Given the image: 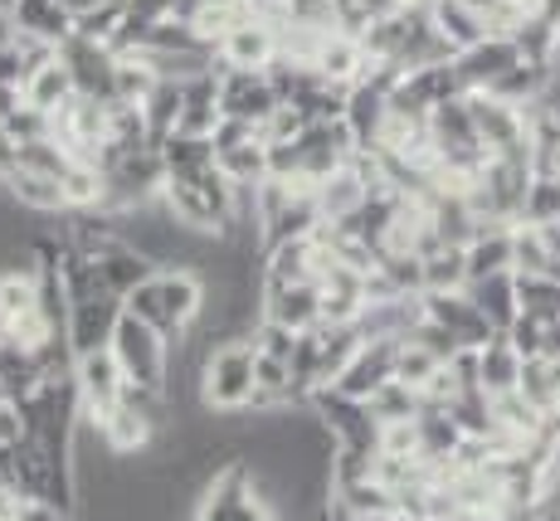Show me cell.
<instances>
[{"label": "cell", "instance_id": "1", "mask_svg": "<svg viewBox=\"0 0 560 521\" xmlns=\"http://www.w3.org/2000/svg\"><path fill=\"white\" fill-rule=\"evenodd\" d=\"M205 302H210V283L196 274V268H156L147 283H137L122 298V308L132 317H142L147 327H156L171 346L180 341L190 327L200 322Z\"/></svg>", "mask_w": 560, "mask_h": 521}, {"label": "cell", "instance_id": "2", "mask_svg": "<svg viewBox=\"0 0 560 521\" xmlns=\"http://www.w3.org/2000/svg\"><path fill=\"white\" fill-rule=\"evenodd\" d=\"M254 366H258L254 336L214 341L200 361V405L210 415H244L254 400Z\"/></svg>", "mask_w": 560, "mask_h": 521}, {"label": "cell", "instance_id": "3", "mask_svg": "<svg viewBox=\"0 0 560 521\" xmlns=\"http://www.w3.org/2000/svg\"><path fill=\"white\" fill-rule=\"evenodd\" d=\"M107 351L117 356L127 385L156 390V395H166V390H171V341L156 327H147L142 317H132L127 308H122V317H117Z\"/></svg>", "mask_w": 560, "mask_h": 521}, {"label": "cell", "instance_id": "4", "mask_svg": "<svg viewBox=\"0 0 560 521\" xmlns=\"http://www.w3.org/2000/svg\"><path fill=\"white\" fill-rule=\"evenodd\" d=\"M307 409H312V419H317L322 433H327L337 449L375 453V443H381V425H375L371 405H365V400L341 395L337 385L312 390V395H307Z\"/></svg>", "mask_w": 560, "mask_h": 521}, {"label": "cell", "instance_id": "5", "mask_svg": "<svg viewBox=\"0 0 560 521\" xmlns=\"http://www.w3.org/2000/svg\"><path fill=\"white\" fill-rule=\"evenodd\" d=\"M278 59H283V35L268 20H249L214 45V73H268Z\"/></svg>", "mask_w": 560, "mask_h": 521}, {"label": "cell", "instance_id": "6", "mask_svg": "<svg viewBox=\"0 0 560 521\" xmlns=\"http://www.w3.org/2000/svg\"><path fill=\"white\" fill-rule=\"evenodd\" d=\"M468 113H472V127H478V142L482 151L492 157H532L526 147V113L492 93H468Z\"/></svg>", "mask_w": 560, "mask_h": 521}, {"label": "cell", "instance_id": "7", "mask_svg": "<svg viewBox=\"0 0 560 521\" xmlns=\"http://www.w3.org/2000/svg\"><path fill=\"white\" fill-rule=\"evenodd\" d=\"M73 385H79V400H83V419L107 415V409L127 395V375L107 346L103 351H89V356H73Z\"/></svg>", "mask_w": 560, "mask_h": 521}, {"label": "cell", "instance_id": "8", "mask_svg": "<svg viewBox=\"0 0 560 521\" xmlns=\"http://www.w3.org/2000/svg\"><path fill=\"white\" fill-rule=\"evenodd\" d=\"M63 69L73 73V89L79 97H93V103H113V83H117V54L107 45H93V39H63L59 45Z\"/></svg>", "mask_w": 560, "mask_h": 521}, {"label": "cell", "instance_id": "9", "mask_svg": "<svg viewBox=\"0 0 560 521\" xmlns=\"http://www.w3.org/2000/svg\"><path fill=\"white\" fill-rule=\"evenodd\" d=\"M278 107H283V97H278L268 73H220V113L224 117L264 127Z\"/></svg>", "mask_w": 560, "mask_h": 521}, {"label": "cell", "instance_id": "10", "mask_svg": "<svg viewBox=\"0 0 560 521\" xmlns=\"http://www.w3.org/2000/svg\"><path fill=\"white\" fill-rule=\"evenodd\" d=\"M122 317V298L113 292H98V298H79L69 308V351L73 356H89V351H103L113 341V327Z\"/></svg>", "mask_w": 560, "mask_h": 521}, {"label": "cell", "instance_id": "11", "mask_svg": "<svg viewBox=\"0 0 560 521\" xmlns=\"http://www.w3.org/2000/svg\"><path fill=\"white\" fill-rule=\"evenodd\" d=\"M424 312H429V322H439V327L454 336L458 346H472V351H478V346H488L492 336H498L488 327V317L472 308L468 288H463V292H424Z\"/></svg>", "mask_w": 560, "mask_h": 521}, {"label": "cell", "instance_id": "12", "mask_svg": "<svg viewBox=\"0 0 560 521\" xmlns=\"http://www.w3.org/2000/svg\"><path fill=\"white\" fill-rule=\"evenodd\" d=\"M312 73L337 83V89H357L365 73H371V54H365V45L357 35H347V30H327L317 54H312Z\"/></svg>", "mask_w": 560, "mask_h": 521}, {"label": "cell", "instance_id": "13", "mask_svg": "<svg viewBox=\"0 0 560 521\" xmlns=\"http://www.w3.org/2000/svg\"><path fill=\"white\" fill-rule=\"evenodd\" d=\"M395 366H400V341H365L357 351V361L347 366V375L337 380V390L371 405V400L395 380Z\"/></svg>", "mask_w": 560, "mask_h": 521}, {"label": "cell", "instance_id": "14", "mask_svg": "<svg viewBox=\"0 0 560 521\" xmlns=\"http://www.w3.org/2000/svg\"><path fill=\"white\" fill-rule=\"evenodd\" d=\"M454 63L463 73V89H468V93H488L492 83L512 69V63H522V49H516V39H508V35H488L482 45H472L468 54H458Z\"/></svg>", "mask_w": 560, "mask_h": 521}, {"label": "cell", "instance_id": "15", "mask_svg": "<svg viewBox=\"0 0 560 521\" xmlns=\"http://www.w3.org/2000/svg\"><path fill=\"white\" fill-rule=\"evenodd\" d=\"M264 317L283 322L288 332H317L322 327V288L317 283H283L264 288Z\"/></svg>", "mask_w": 560, "mask_h": 521}, {"label": "cell", "instance_id": "16", "mask_svg": "<svg viewBox=\"0 0 560 521\" xmlns=\"http://www.w3.org/2000/svg\"><path fill=\"white\" fill-rule=\"evenodd\" d=\"M429 25H434V35L444 39V49L454 54V59L488 39L482 15H478V10H468L463 0H429Z\"/></svg>", "mask_w": 560, "mask_h": 521}, {"label": "cell", "instance_id": "17", "mask_svg": "<svg viewBox=\"0 0 560 521\" xmlns=\"http://www.w3.org/2000/svg\"><path fill=\"white\" fill-rule=\"evenodd\" d=\"M5 195L25 215H39V220H49V215H69V205H63V181L59 176H45V171L15 166L5 176Z\"/></svg>", "mask_w": 560, "mask_h": 521}, {"label": "cell", "instance_id": "18", "mask_svg": "<svg viewBox=\"0 0 560 521\" xmlns=\"http://www.w3.org/2000/svg\"><path fill=\"white\" fill-rule=\"evenodd\" d=\"M220 73H200V79H186V103H180V123L176 137H205L210 142L214 127H220Z\"/></svg>", "mask_w": 560, "mask_h": 521}, {"label": "cell", "instance_id": "19", "mask_svg": "<svg viewBox=\"0 0 560 521\" xmlns=\"http://www.w3.org/2000/svg\"><path fill=\"white\" fill-rule=\"evenodd\" d=\"M365 200H371V186L361 181V171L351 166V161L341 171H331V176L317 186V210H322L327 224H347Z\"/></svg>", "mask_w": 560, "mask_h": 521}, {"label": "cell", "instance_id": "20", "mask_svg": "<svg viewBox=\"0 0 560 521\" xmlns=\"http://www.w3.org/2000/svg\"><path fill=\"white\" fill-rule=\"evenodd\" d=\"M463 258H468V283L512 274V230L508 224H478V234L463 244Z\"/></svg>", "mask_w": 560, "mask_h": 521}, {"label": "cell", "instance_id": "21", "mask_svg": "<svg viewBox=\"0 0 560 521\" xmlns=\"http://www.w3.org/2000/svg\"><path fill=\"white\" fill-rule=\"evenodd\" d=\"M361 346H365V336H361L357 322H351V327H331V322H322L317 327V390L337 385V380L347 375V366L357 361Z\"/></svg>", "mask_w": 560, "mask_h": 521}, {"label": "cell", "instance_id": "22", "mask_svg": "<svg viewBox=\"0 0 560 521\" xmlns=\"http://www.w3.org/2000/svg\"><path fill=\"white\" fill-rule=\"evenodd\" d=\"M516 385H522V356H516L512 341L498 332L488 346H478V390L488 400H498V395H512Z\"/></svg>", "mask_w": 560, "mask_h": 521}, {"label": "cell", "instance_id": "23", "mask_svg": "<svg viewBox=\"0 0 560 521\" xmlns=\"http://www.w3.org/2000/svg\"><path fill=\"white\" fill-rule=\"evenodd\" d=\"M20 89H25V107H35V113H45V117L59 113L69 97H79V89H73V73L63 69L59 54H54L49 63H39V69L20 83Z\"/></svg>", "mask_w": 560, "mask_h": 521}, {"label": "cell", "instance_id": "24", "mask_svg": "<svg viewBox=\"0 0 560 521\" xmlns=\"http://www.w3.org/2000/svg\"><path fill=\"white\" fill-rule=\"evenodd\" d=\"M468 298H472V308L488 317L492 332H508L512 322L522 317V308H516V274L478 278V283H468Z\"/></svg>", "mask_w": 560, "mask_h": 521}, {"label": "cell", "instance_id": "25", "mask_svg": "<svg viewBox=\"0 0 560 521\" xmlns=\"http://www.w3.org/2000/svg\"><path fill=\"white\" fill-rule=\"evenodd\" d=\"M98 264V283L103 292H113V298H127L137 283H147V278L156 274V264L147 254H137L132 244H117L113 254H103V258H93Z\"/></svg>", "mask_w": 560, "mask_h": 521}, {"label": "cell", "instance_id": "26", "mask_svg": "<svg viewBox=\"0 0 560 521\" xmlns=\"http://www.w3.org/2000/svg\"><path fill=\"white\" fill-rule=\"evenodd\" d=\"M10 10H15L20 35L49 39L54 49H59L63 39H73V15L69 10H59L54 0H10Z\"/></svg>", "mask_w": 560, "mask_h": 521}, {"label": "cell", "instance_id": "27", "mask_svg": "<svg viewBox=\"0 0 560 521\" xmlns=\"http://www.w3.org/2000/svg\"><path fill=\"white\" fill-rule=\"evenodd\" d=\"M214 161H220V171L240 190H258L273 176V157H268L264 137H254V142H244V147H230V151H214Z\"/></svg>", "mask_w": 560, "mask_h": 521}, {"label": "cell", "instance_id": "28", "mask_svg": "<svg viewBox=\"0 0 560 521\" xmlns=\"http://www.w3.org/2000/svg\"><path fill=\"white\" fill-rule=\"evenodd\" d=\"M516 308L522 317L551 327L560 322V278L556 274H516Z\"/></svg>", "mask_w": 560, "mask_h": 521}, {"label": "cell", "instance_id": "29", "mask_svg": "<svg viewBox=\"0 0 560 521\" xmlns=\"http://www.w3.org/2000/svg\"><path fill=\"white\" fill-rule=\"evenodd\" d=\"M180 103H186V83H176V79H161L156 89L147 93L142 117H147V132H152V142H156V147L166 142V137H176Z\"/></svg>", "mask_w": 560, "mask_h": 521}, {"label": "cell", "instance_id": "30", "mask_svg": "<svg viewBox=\"0 0 560 521\" xmlns=\"http://www.w3.org/2000/svg\"><path fill=\"white\" fill-rule=\"evenodd\" d=\"M468 288V258L458 244H444L424 258V292H463Z\"/></svg>", "mask_w": 560, "mask_h": 521}, {"label": "cell", "instance_id": "31", "mask_svg": "<svg viewBox=\"0 0 560 521\" xmlns=\"http://www.w3.org/2000/svg\"><path fill=\"white\" fill-rule=\"evenodd\" d=\"M516 390H522V395L532 400V405L541 409V415H556V409H560L556 366L546 361V356H541V361H522V385H516Z\"/></svg>", "mask_w": 560, "mask_h": 521}, {"label": "cell", "instance_id": "32", "mask_svg": "<svg viewBox=\"0 0 560 521\" xmlns=\"http://www.w3.org/2000/svg\"><path fill=\"white\" fill-rule=\"evenodd\" d=\"M419 409H424V400H419V390H409L405 380H390V385H385L381 395L371 400L375 425H400V419H419Z\"/></svg>", "mask_w": 560, "mask_h": 521}, {"label": "cell", "instance_id": "33", "mask_svg": "<svg viewBox=\"0 0 560 521\" xmlns=\"http://www.w3.org/2000/svg\"><path fill=\"white\" fill-rule=\"evenodd\" d=\"M444 366V356H434L424 341H400V366H395V380H405L409 390H424L429 375Z\"/></svg>", "mask_w": 560, "mask_h": 521}, {"label": "cell", "instance_id": "34", "mask_svg": "<svg viewBox=\"0 0 560 521\" xmlns=\"http://www.w3.org/2000/svg\"><path fill=\"white\" fill-rule=\"evenodd\" d=\"M254 346L264 356H278V361H288L293 366V351H298V332H288L283 322H268V317H258V327H254Z\"/></svg>", "mask_w": 560, "mask_h": 521}, {"label": "cell", "instance_id": "35", "mask_svg": "<svg viewBox=\"0 0 560 521\" xmlns=\"http://www.w3.org/2000/svg\"><path fill=\"white\" fill-rule=\"evenodd\" d=\"M512 341V351L522 356V361H541L546 356V327L541 322H532V317H516L508 332H502Z\"/></svg>", "mask_w": 560, "mask_h": 521}, {"label": "cell", "instance_id": "36", "mask_svg": "<svg viewBox=\"0 0 560 521\" xmlns=\"http://www.w3.org/2000/svg\"><path fill=\"white\" fill-rule=\"evenodd\" d=\"M180 5H186V0H122L127 20H137V25H161V20H180Z\"/></svg>", "mask_w": 560, "mask_h": 521}, {"label": "cell", "instance_id": "37", "mask_svg": "<svg viewBox=\"0 0 560 521\" xmlns=\"http://www.w3.org/2000/svg\"><path fill=\"white\" fill-rule=\"evenodd\" d=\"M20 439H25V409L0 395V449H15Z\"/></svg>", "mask_w": 560, "mask_h": 521}, {"label": "cell", "instance_id": "38", "mask_svg": "<svg viewBox=\"0 0 560 521\" xmlns=\"http://www.w3.org/2000/svg\"><path fill=\"white\" fill-rule=\"evenodd\" d=\"M20 107H25V89H20V83H0V127H5Z\"/></svg>", "mask_w": 560, "mask_h": 521}, {"label": "cell", "instance_id": "39", "mask_svg": "<svg viewBox=\"0 0 560 521\" xmlns=\"http://www.w3.org/2000/svg\"><path fill=\"white\" fill-rule=\"evenodd\" d=\"M20 39V25H15V10H10V0H0V49H10Z\"/></svg>", "mask_w": 560, "mask_h": 521}, {"label": "cell", "instance_id": "40", "mask_svg": "<svg viewBox=\"0 0 560 521\" xmlns=\"http://www.w3.org/2000/svg\"><path fill=\"white\" fill-rule=\"evenodd\" d=\"M15 161H20V147H15V137H10L5 127H0V181H5L10 171H15Z\"/></svg>", "mask_w": 560, "mask_h": 521}, {"label": "cell", "instance_id": "41", "mask_svg": "<svg viewBox=\"0 0 560 521\" xmlns=\"http://www.w3.org/2000/svg\"><path fill=\"white\" fill-rule=\"evenodd\" d=\"M546 361H560V322L546 327Z\"/></svg>", "mask_w": 560, "mask_h": 521}, {"label": "cell", "instance_id": "42", "mask_svg": "<svg viewBox=\"0 0 560 521\" xmlns=\"http://www.w3.org/2000/svg\"><path fill=\"white\" fill-rule=\"evenodd\" d=\"M54 5H59V10H69V15L79 20L83 10H93V5H98V0H54Z\"/></svg>", "mask_w": 560, "mask_h": 521}, {"label": "cell", "instance_id": "43", "mask_svg": "<svg viewBox=\"0 0 560 521\" xmlns=\"http://www.w3.org/2000/svg\"><path fill=\"white\" fill-rule=\"evenodd\" d=\"M516 5H522V10H526V15H532V5H536V0H516Z\"/></svg>", "mask_w": 560, "mask_h": 521}, {"label": "cell", "instance_id": "44", "mask_svg": "<svg viewBox=\"0 0 560 521\" xmlns=\"http://www.w3.org/2000/svg\"><path fill=\"white\" fill-rule=\"evenodd\" d=\"M429 521H458V517H429Z\"/></svg>", "mask_w": 560, "mask_h": 521}]
</instances>
